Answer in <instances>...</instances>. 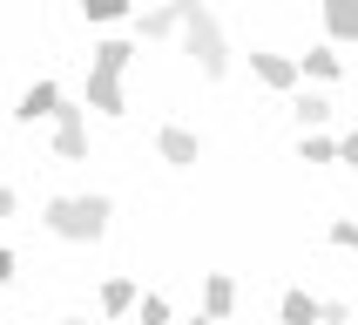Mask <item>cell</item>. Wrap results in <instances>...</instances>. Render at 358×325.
<instances>
[{"mask_svg": "<svg viewBox=\"0 0 358 325\" xmlns=\"http://www.w3.org/2000/svg\"><path fill=\"white\" fill-rule=\"evenodd\" d=\"M0 217H14V190L7 183H0Z\"/></svg>", "mask_w": 358, "mask_h": 325, "instance_id": "obj_21", "label": "cell"}, {"mask_svg": "<svg viewBox=\"0 0 358 325\" xmlns=\"http://www.w3.org/2000/svg\"><path fill=\"white\" fill-rule=\"evenodd\" d=\"M291 116L304 122V136H318L324 122H331V95H324V88H298V95H291Z\"/></svg>", "mask_w": 358, "mask_h": 325, "instance_id": "obj_8", "label": "cell"}, {"mask_svg": "<svg viewBox=\"0 0 358 325\" xmlns=\"http://www.w3.org/2000/svg\"><path fill=\"white\" fill-rule=\"evenodd\" d=\"M55 109H61V88H55V81H34V88L20 95L14 122H55Z\"/></svg>", "mask_w": 358, "mask_h": 325, "instance_id": "obj_9", "label": "cell"}, {"mask_svg": "<svg viewBox=\"0 0 358 325\" xmlns=\"http://www.w3.org/2000/svg\"><path fill=\"white\" fill-rule=\"evenodd\" d=\"M298 156H304V162H338V136H324V129H318V136L298 142Z\"/></svg>", "mask_w": 358, "mask_h": 325, "instance_id": "obj_16", "label": "cell"}, {"mask_svg": "<svg viewBox=\"0 0 358 325\" xmlns=\"http://www.w3.org/2000/svg\"><path fill=\"white\" fill-rule=\"evenodd\" d=\"M81 14L95 20V27H115V20L129 14V7H122V0H81Z\"/></svg>", "mask_w": 358, "mask_h": 325, "instance_id": "obj_17", "label": "cell"}, {"mask_svg": "<svg viewBox=\"0 0 358 325\" xmlns=\"http://www.w3.org/2000/svg\"><path fill=\"white\" fill-rule=\"evenodd\" d=\"M284 325H324V298H311V291H284Z\"/></svg>", "mask_w": 358, "mask_h": 325, "instance_id": "obj_11", "label": "cell"}, {"mask_svg": "<svg viewBox=\"0 0 358 325\" xmlns=\"http://www.w3.org/2000/svg\"><path fill=\"white\" fill-rule=\"evenodd\" d=\"M61 325H95V319H61Z\"/></svg>", "mask_w": 358, "mask_h": 325, "instance_id": "obj_23", "label": "cell"}, {"mask_svg": "<svg viewBox=\"0 0 358 325\" xmlns=\"http://www.w3.org/2000/svg\"><path fill=\"white\" fill-rule=\"evenodd\" d=\"M189 27V0H169V7H149V14H136V34L142 41H169Z\"/></svg>", "mask_w": 358, "mask_h": 325, "instance_id": "obj_5", "label": "cell"}, {"mask_svg": "<svg viewBox=\"0 0 358 325\" xmlns=\"http://www.w3.org/2000/svg\"><path fill=\"white\" fill-rule=\"evenodd\" d=\"M298 68L311 81H338L345 75V55H338V48H311V55H298Z\"/></svg>", "mask_w": 358, "mask_h": 325, "instance_id": "obj_13", "label": "cell"}, {"mask_svg": "<svg viewBox=\"0 0 358 325\" xmlns=\"http://www.w3.org/2000/svg\"><path fill=\"white\" fill-rule=\"evenodd\" d=\"M129 61H136V48H129V41H101V48H95V75L122 81V75H129Z\"/></svg>", "mask_w": 358, "mask_h": 325, "instance_id": "obj_12", "label": "cell"}, {"mask_svg": "<svg viewBox=\"0 0 358 325\" xmlns=\"http://www.w3.org/2000/svg\"><path fill=\"white\" fill-rule=\"evenodd\" d=\"M250 68H257V81H264V88H278V95H298V81H304L298 61H291V55H271V48H257Z\"/></svg>", "mask_w": 358, "mask_h": 325, "instance_id": "obj_4", "label": "cell"}, {"mask_svg": "<svg viewBox=\"0 0 358 325\" xmlns=\"http://www.w3.org/2000/svg\"><path fill=\"white\" fill-rule=\"evenodd\" d=\"M324 34L331 41H358V7L352 0H331V7H324Z\"/></svg>", "mask_w": 358, "mask_h": 325, "instance_id": "obj_15", "label": "cell"}, {"mask_svg": "<svg viewBox=\"0 0 358 325\" xmlns=\"http://www.w3.org/2000/svg\"><path fill=\"white\" fill-rule=\"evenodd\" d=\"M55 156L61 162H81V156H88V109H75V102H61V109H55Z\"/></svg>", "mask_w": 358, "mask_h": 325, "instance_id": "obj_3", "label": "cell"}, {"mask_svg": "<svg viewBox=\"0 0 358 325\" xmlns=\"http://www.w3.org/2000/svg\"><path fill=\"white\" fill-rule=\"evenodd\" d=\"M182 41H189V61L203 68V81H217L223 68H230V48H223V20L210 14V7H196V0H189V27H182Z\"/></svg>", "mask_w": 358, "mask_h": 325, "instance_id": "obj_2", "label": "cell"}, {"mask_svg": "<svg viewBox=\"0 0 358 325\" xmlns=\"http://www.w3.org/2000/svg\"><path fill=\"white\" fill-rule=\"evenodd\" d=\"M338 162H352V170H358V129H345V136H338Z\"/></svg>", "mask_w": 358, "mask_h": 325, "instance_id": "obj_20", "label": "cell"}, {"mask_svg": "<svg viewBox=\"0 0 358 325\" xmlns=\"http://www.w3.org/2000/svg\"><path fill=\"white\" fill-rule=\"evenodd\" d=\"M189 325H210V319H189Z\"/></svg>", "mask_w": 358, "mask_h": 325, "instance_id": "obj_24", "label": "cell"}, {"mask_svg": "<svg viewBox=\"0 0 358 325\" xmlns=\"http://www.w3.org/2000/svg\"><path fill=\"white\" fill-rule=\"evenodd\" d=\"M230 312H237V278H230V271H210V278H203V319L223 325Z\"/></svg>", "mask_w": 358, "mask_h": 325, "instance_id": "obj_6", "label": "cell"}, {"mask_svg": "<svg viewBox=\"0 0 358 325\" xmlns=\"http://www.w3.org/2000/svg\"><path fill=\"white\" fill-rule=\"evenodd\" d=\"M88 109H95V116H129L122 81H108V75H95V68H88Z\"/></svg>", "mask_w": 358, "mask_h": 325, "instance_id": "obj_10", "label": "cell"}, {"mask_svg": "<svg viewBox=\"0 0 358 325\" xmlns=\"http://www.w3.org/2000/svg\"><path fill=\"white\" fill-rule=\"evenodd\" d=\"M136 305H142V291H136L129 278H108V284H101V312H108V319H122V312H136Z\"/></svg>", "mask_w": 358, "mask_h": 325, "instance_id": "obj_14", "label": "cell"}, {"mask_svg": "<svg viewBox=\"0 0 358 325\" xmlns=\"http://www.w3.org/2000/svg\"><path fill=\"white\" fill-rule=\"evenodd\" d=\"M156 156H162V162H176V170H189V162H203V142L189 136V129H176V122H169V129L156 136Z\"/></svg>", "mask_w": 358, "mask_h": 325, "instance_id": "obj_7", "label": "cell"}, {"mask_svg": "<svg viewBox=\"0 0 358 325\" xmlns=\"http://www.w3.org/2000/svg\"><path fill=\"white\" fill-rule=\"evenodd\" d=\"M108 217H115V203L101 197V190H81V197H48L41 230L61 237V244H95L101 230H108Z\"/></svg>", "mask_w": 358, "mask_h": 325, "instance_id": "obj_1", "label": "cell"}, {"mask_svg": "<svg viewBox=\"0 0 358 325\" xmlns=\"http://www.w3.org/2000/svg\"><path fill=\"white\" fill-rule=\"evenodd\" d=\"M136 319H142V325H169V298H162V291H142Z\"/></svg>", "mask_w": 358, "mask_h": 325, "instance_id": "obj_18", "label": "cell"}, {"mask_svg": "<svg viewBox=\"0 0 358 325\" xmlns=\"http://www.w3.org/2000/svg\"><path fill=\"white\" fill-rule=\"evenodd\" d=\"M14 278V251H0V284Z\"/></svg>", "mask_w": 358, "mask_h": 325, "instance_id": "obj_22", "label": "cell"}, {"mask_svg": "<svg viewBox=\"0 0 358 325\" xmlns=\"http://www.w3.org/2000/svg\"><path fill=\"white\" fill-rule=\"evenodd\" d=\"M331 244H338V251H358V223L338 217V223H331Z\"/></svg>", "mask_w": 358, "mask_h": 325, "instance_id": "obj_19", "label": "cell"}]
</instances>
